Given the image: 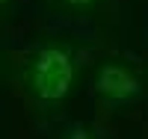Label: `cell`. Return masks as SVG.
I'll list each match as a JSON object with an SVG mask.
<instances>
[{"label": "cell", "instance_id": "6da1fadb", "mask_svg": "<svg viewBox=\"0 0 148 139\" xmlns=\"http://www.w3.org/2000/svg\"><path fill=\"white\" fill-rule=\"evenodd\" d=\"M77 80V56L68 45H45L27 65V89L45 104L65 101Z\"/></svg>", "mask_w": 148, "mask_h": 139}, {"label": "cell", "instance_id": "7a4b0ae2", "mask_svg": "<svg viewBox=\"0 0 148 139\" xmlns=\"http://www.w3.org/2000/svg\"><path fill=\"white\" fill-rule=\"evenodd\" d=\"M145 89L142 83V74L130 65V62H121V59H107L98 65L95 71V95L107 101L113 107H125L133 104Z\"/></svg>", "mask_w": 148, "mask_h": 139}, {"label": "cell", "instance_id": "3957f363", "mask_svg": "<svg viewBox=\"0 0 148 139\" xmlns=\"http://www.w3.org/2000/svg\"><path fill=\"white\" fill-rule=\"evenodd\" d=\"M104 0H56V6L59 9H65V12H95L98 6H101Z\"/></svg>", "mask_w": 148, "mask_h": 139}, {"label": "cell", "instance_id": "277c9868", "mask_svg": "<svg viewBox=\"0 0 148 139\" xmlns=\"http://www.w3.org/2000/svg\"><path fill=\"white\" fill-rule=\"evenodd\" d=\"M62 139H95V136L89 133V127H83V124H71L62 133Z\"/></svg>", "mask_w": 148, "mask_h": 139}]
</instances>
